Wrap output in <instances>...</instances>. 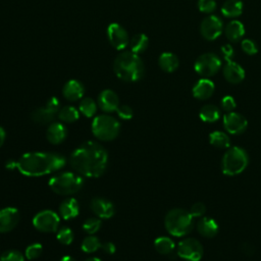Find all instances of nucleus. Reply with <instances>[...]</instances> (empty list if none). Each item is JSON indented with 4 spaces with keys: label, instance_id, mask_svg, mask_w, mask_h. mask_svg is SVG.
<instances>
[{
    "label": "nucleus",
    "instance_id": "nucleus-2",
    "mask_svg": "<svg viewBox=\"0 0 261 261\" xmlns=\"http://www.w3.org/2000/svg\"><path fill=\"white\" fill-rule=\"evenodd\" d=\"M64 156L48 152L25 153L17 160V169L25 176H42L64 167Z\"/></svg>",
    "mask_w": 261,
    "mask_h": 261
},
{
    "label": "nucleus",
    "instance_id": "nucleus-33",
    "mask_svg": "<svg viewBox=\"0 0 261 261\" xmlns=\"http://www.w3.org/2000/svg\"><path fill=\"white\" fill-rule=\"evenodd\" d=\"M79 110L82 114H84L87 117H92L97 111V104L92 98H84L79 106Z\"/></svg>",
    "mask_w": 261,
    "mask_h": 261
},
{
    "label": "nucleus",
    "instance_id": "nucleus-21",
    "mask_svg": "<svg viewBox=\"0 0 261 261\" xmlns=\"http://www.w3.org/2000/svg\"><path fill=\"white\" fill-rule=\"evenodd\" d=\"M57 113H58V110H56L46 104V106L40 107V108H37L36 110H34L31 117H32V120L36 123L47 124L54 119V117Z\"/></svg>",
    "mask_w": 261,
    "mask_h": 261
},
{
    "label": "nucleus",
    "instance_id": "nucleus-43",
    "mask_svg": "<svg viewBox=\"0 0 261 261\" xmlns=\"http://www.w3.org/2000/svg\"><path fill=\"white\" fill-rule=\"evenodd\" d=\"M221 53H222V56L224 57V59L228 62L232 59L233 55H234V51H233V48L228 45V44H225L221 47Z\"/></svg>",
    "mask_w": 261,
    "mask_h": 261
},
{
    "label": "nucleus",
    "instance_id": "nucleus-35",
    "mask_svg": "<svg viewBox=\"0 0 261 261\" xmlns=\"http://www.w3.org/2000/svg\"><path fill=\"white\" fill-rule=\"evenodd\" d=\"M100 227H101V220L96 217L88 218L83 224V229L89 234H94L100 229Z\"/></svg>",
    "mask_w": 261,
    "mask_h": 261
},
{
    "label": "nucleus",
    "instance_id": "nucleus-24",
    "mask_svg": "<svg viewBox=\"0 0 261 261\" xmlns=\"http://www.w3.org/2000/svg\"><path fill=\"white\" fill-rule=\"evenodd\" d=\"M226 38L231 42L240 41L245 35L244 24L239 20H231L227 23L224 30Z\"/></svg>",
    "mask_w": 261,
    "mask_h": 261
},
{
    "label": "nucleus",
    "instance_id": "nucleus-3",
    "mask_svg": "<svg viewBox=\"0 0 261 261\" xmlns=\"http://www.w3.org/2000/svg\"><path fill=\"white\" fill-rule=\"evenodd\" d=\"M113 70L116 76L124 82H137L143 77L145 67L138 54L124 51L115 58Z\"/></svg>",
    "mask_w": 261,
    "mask_h": 261
},
{
    "label": "nucleus",
    "instance_id": "nucleus-22",
    "mask_svg": "<svg viewBox=\"0 0 261 261\" xmlns=\"http://www.w3.org/2000/svg\"><path fill=\"white\" fill-rule=\"evenodd\" d=\"M79 212H80V205L77 201L73 198H68L63 200L59 206V214L65 220L76 217Z\"/></svg>",
    "mask_w": 261,
    "mask_h": 261
},
{
    "label": "nucleus",
    "instance_id": "nucleus-44",
    "mask_svg": "<svg viewBox=\"0 0 261 261\" xmlns=\"http://www.w3.org/2000/svg\"><path fill=\"white\" fill-rule=\"evenodd\" d=\"M102 250L106 253V254H113L115 252V246L113 243L111 242H107V243H104L102 246H101Z\"/></svg>",
    "mask_w": 261,
    "mask_h": 261
},
{
    "label": "nucleus",
    "instance_id": "nucleus-15",
    "mask_svg": "<svg viewBox=\"0 0 261 261\" xmlns=\"http://www.w3.org/2000/svg\"><path fill=\"white\" fill-rule=\"evenodd\" d=\"M91 210L96 214L99 218H110L115 213L114 205L104 198H95L90 203Z\"/></svg>",
    "mask_w": 261,
    "mask_h": 261
},
{
    "label": "nucleus",
    "instance_id": "nucleus-14",
    "mask_svg": "<svg viewBox=\"0 0 261 261\" xmlns=\"http://www.w3.org/2000/svg\"><path fill=\"white\" fill-rule=\"evenodd\" d=\"M20 214L16 208L6 207L0 209V233L12 230L19 222Z\"/></svg>",
    "mask_w": 261,
    "mask_h": 261
},
{
    "label": "nucleus",
    "instance_id": "nucleus-10",
    "mask_svg": "<svg viewBox=\"0 0 261 261\" xmlns=\"http://www.w3.org/2000/svg\"><path fill=\"white\" fill-rule=\"evenodd\" d=\"M177 255L187 261H200L204 250L202 244L196 239L188 238L180 241L176 249Z\"/></svg>",
    "mask_w": 261,
    "mask_h": 261
},
{
    "label": "nucleus",
    "instance_id": "nucleus-40",
    "mask_svg": "<svg viewBox=\"0 0 261 261\" xmlns=\"http://www.w3.org/2000/svg\"><path fill=\"white\" fill-rule=\"evenodd\" d=\"M189 212L194 218H199V217H202L205 214L206 207L202 202H197V203H194L192 205Z\"/></svg>",
    "mask_w": 261,
    "mask_h": 261
},
{
    "label": "nucleus",
    "instance_id": "nucleus-17",
    "mask_svg": "<svg viewBox=\"0 0 261 261\" xmlns=\"http://www.w3.org/2000/svg\"><path fill=\"white\" fill-rule=\"evenodd\" d=\"M223 76L230 84H239L245 79L244 68L237 62L228 61L223 67Z\"/></svg>",
    "mask_w": 261,
    "mask_h": 261
},
{
    "label": "nucleus",
    "instance_id": "nucleus-37",
    "mask_svg": "<svg viewBox=\"0 0 261 261\" xmlns=\"http://www.w3.org/2000/svg\"><path fill=\"white\" fill-rule=\"evenodd\" d=\"M0 261H24V257L17 250H7L0 256Z\"/></svg>",
    "mask_w": 261,
    "mask_h": 261
},
{
    "label": "nucleus",
    "instance_id": "nucleus-4",
    "mask_svg": "<svg viewBox=\"0 0 261 261\" xmlns=\"http://www.w3.org/2000/svg\"><path fill=\"white\" fill-rule=\"evenodd\" d=\"M164 225L171 236L184 237L194 228V217L185 209L174 208L165 215Z\"/></svg>",
    "mask_w": 261,
    "mask_h": 261
},
{
    "label": "nucleus",
    "instance_id": "nucleus-20",
    "mask_svg": "<svg viewBox=\"0 0 261 261\" xmlns=\"http://www.w3.org/2000/svg\"><path fill=\"white\" fill-rule=\"evenodd\" d=\"M67 136V129L66 127L60 123V122H53L51 123L46 132V137L47 140L53 144V145H58L62 143Z\"/></svg>",
    "mask_w": 261,
    "mask_h": 261
},
{
    "label": "nucleus",
    "instance_id": "nucleus-38",
    "mask_svg": "<svg viewBox=\"0 0 261 261\" xmlns=\"http://www.w3.org/2000/svg\"><path fill=\"white\" fill-rule=\"evenodd\" d=\"M198 8L201 12L211 13L216 9L215 0H198Z\"/></svg>",
    "mask_w": 261,
    "mask_h": 261
},
{
    "label": "nucleus",
    "instance_id": "nucleus-11",
    "mask_svg": "<svg viewBox=\"0 0 261 261\" xmlns=\"http://www.w3.org/2000/svg\"><path fill=\"white\" fill-rule=\"evenodd\" d=\"M223 30L222 20L217 15L206 16L200 25V32L204 39L208 41H213L217 39Z\"/></svg>",
    "mask_w": 261,
    "mask_h": 261
},
{
    "label": "nucleus",
    "instance_id": "nucleus-47",
    "mask_svg": "<svg viewBox=\"0 0 261 261\" xmlns=\"http://www.w3.org/2000/svg\"><path fill=\"white\" fill-rule=\"evenodd\" d=\"M60 261H75L71 256H63L61 259H60Z\"/></svg>",
    "mask_w": 261,
    "mask_h": 261
},
{
    "label": "nucleus",
    "instance_id": "nucleus-42",
    "mask_svg": "<svg viewBox=\"0 0 261 261\" xmlns=\"http://www.w3.org/2000/svg\"><path fill=\"white\" fill-rule=\"evenodd\" d=\"M117 115L121 118V119H130L133 117V109L127 106V105H121L117 108L116 110Z\"/></svg>",
    "mask_w": 261,
    "mask_h": 261
},
{
    "label": "nucleus",
    "instance_id": "nucleus-28",
    "mask_svg": "<svg viewBox=\"0 0 261 261\" xmlns=\"http://www.w3.org/2000/svg\"><path fill=\"white\" fill-rule=\"evenodd\" d=\"M154 247L159 254L169 255L175 249L173 241L168 237H159L154 242Z\"/></svg>",
    "mask_w": 261,
    "mask_h": 261
},
{
    "label": "nucleus",
    "instance_id": "nucleus-16",
    "mask_svg": "<svg viewBox=\"0 0 261 261\" xmlns=\"http://www.w3.org/2000/svg\"><path fill=\"white\" fill-rule=\"evenodd\" d=\"M98 105L105 112L116 111L119 107L118 96L112 90H104L98 97Z\"/></svg>",
    "mask_w": 261,
    "mask_h": 261
},
{
    "label": "nucleus",
    "instance_id": "nucleus-41",
    "mask_svg": "<svg viewBox=\"0 0 261 261\" xmlns=\"http://www.w3.org/2000/svg\"><path fill=\"white\" fill-rule=\"evenodd\" d=\"M220 105L225 112H231L237 107V103L231 96H224L220 101Z\"/></svg>",
    "mask_w": 261,
    "mask_h": 261
},
{
    "label": "nucleus",
    "instance_id": "nucleus-30",
    "mask_svg": "<svg viewBox=\"0 0 261 261\" xmlns=\"http://www.w3.org/2000/svg\"><path fill=\"white\" fill-rule=\"evenodd\" d=\"M209 142L212 146H214L216 148L224 149V148L229 147L230 139L225 133L215 130L209 135Z\"/></svg>",
    "mask_w": 261,
    "mask_h": 261
},
{
    "label": "nucleus",
    "instance_id": "nucleus-9",
    "mask_svg": "<svg viewBox=\"0 0 261 261\" xmlns=\"http://www.w3.org/2000/svg\"><path fill=\"white\" fill-rule=\"evenodd\" d=\"M60 218L52 210H43L37 213L33 218L34 227L42 232H55L58 230Z\"/></svg>",
    "mask_w": 261,
    "mask_h": 261
},
{
    "label": "nucleus",
    "instance_id": "nucleus-25",
    "mask_svg": "<svg viewBox=\"0 0 261 261\" xmlns=\"http://www.w3.org/2000/svg\"><path fill=\"white\" fill-rule=\"evenodd\" d=\"M158 63L162 70L166 72H172L178 67L179 61L175 54L171 52H164L159 56Z\"/></svg>",
    "mask_w": 261,
    "mask_h": 261
},
{
    "label": "nucleus",
    "instance_id": "nucleus-29",
    "mask_svg": "<svg viewBox=\"0 0 261 261\" xmlns=\"http://www.w3.org/2000/svg\"><path fill=\"white\" fill-rule=\"evenodd\" d=\"M149 45V39L145 34H138L130 40V51L140 54L143 53Z\"/></svg>",
    "mask_w": 261,
    "mask_h": 261
},
{
    "label": "nucleus",
    "instance_id": "nucleus-27",
    "mask_svg": "<svg viewBox=\"0 0 261 261\" xmlns=\"http://www.w3.org/2000/svg\"><path fill=\"white\" fill-rule=\"evenodd\" d=\"M199 116L201 120H203L204 122H215L220 117V111L217 106L207 104L200 109Z\"/></svg>",
    "mask_w": 261,
    "mask_h": 261
},
{
    "label": "nucleus",
    "instance_id": "nucleus-18",
    "mask_svg": "<svg viewBox=\"0 0 261 261\" xmlns=\"http://www.w3.org/2000/svg\"><path fill=\"white\" fill-rule=\"evenodd\" d=\"M215 90V86L213 82H211L208 79H201L199 80L195 86L193 87V96L199 100H206L209 99Z\"/></svg>",
    "mask_w": 261,
    "mask_h": 261
},
{
    "label": "nucleus",
    "instance_id": "nucleus-32",
    "mask_svg": "<svg viewBox=\"0 0 261 261\" xmlns=\"http://www.w3.org/2000/svg\"><path fill=\"white\" fill-rule=\"evenodd\" d=\"M101 246H102V244H101L100 240L97 237L91 234L84 239V241L81 245V248H82L83 252L91 254V253L96 252L99 248H101Z\"/></svg>",
    "mask_w": 261,
    "mask_h": 261
},
{
    "label": "nucleus",
    "instance_id": "nucleus-23",
    "mask_svg": "<svg viewBox=\"0 0 261 261\" xmlns=\"http://www.w3.org/2000/svg\"><path fill=\"white\" fill-rule=\"evenodd\" d=\"M197 230L205 238H213L218 232V224L213 218L202 217L197 223Z\"/></svg>",
    "mask_w": 261,
    "mask_h": 261
},
{
    "label": "nucleus",
    "instance_id": "nucleus-31",
    "mask_svg": "<svg viewBox=\"0 0 261 261\" xmlns=\"http://www.w3.org/2000/svg\"><path fill=\"white\" fill-rule=\"evenodd\" d=\"M58 118L63 122H74L79 119L80 113L79 110L73 106H64L58 111Z\"/></svg>",
    "mask_w": 261,
    "mask_h": 261
},
{
    "label": "nucleus",
    "instance_id": "nucleus-46",
    "mask_svg": "<svg viewBox=\"0 0 261 261\" xmlns=\"http://www.w3.org/2000/svg\"><path fill=\"white\" fill-rule=\"evenodd\" d=\"M5 137H6V133H5L4 128L0 126V147H1V146L3 145V143H4Z\"/></svg>",
    "mask_w": 261,
    "mask_h": 261
},
{
    "label": "nucleus",
    "instance_id": "nucleus-6",
    "mask_svg": "<svg viewBox=\"0 0 261 261\" xmlns=\"http://www.w3.org/2000/svg\"><path fill=\"white\" fill-rule=\"evenodd\" d=\"M249 163L247 152L240 147H232L228 149L221 161V169L225 175L233 176L243 172Z\"/></svg>",
    "mask_w": 261,
    "mask_h": 261
},
{
    "label": "nucleus",
    "instance_id": "nucleus-7",
    "mask_svg": "<svg viewBox=\"0 0 261 261\" xmlns=\"http://www.w3.org/2000/svg\"><path fill=\"white\" fill-rule=\"evenodd\" d=\"M119 129L120 124L118 120L107 114L96 116L92 122V133L101 141H111L115 139Z\"/></svg>",
    "mask_w": 261,
    "mask_h": 261
},
{
    "label": "nucleus",
    "instance_id": "nucleus-13",
    "mask_svg": "<svg viewBox=\"0 0 261 261\" xmlns=\"http://www.w3.org/2000/svg\"><path fill=\"white\" fill-rule=\"evenodd\" d=\"M223 126L228 134L240 135L246 130L248 121L242 114L231 111L223 116Z\"/></svg>",
    "mask_w": 261,
    "mask_h": 261
},
{
    "label": "nucleus",
    "instance_id": "nucleus-12",
    "mask_svg": "<svg viewBox=\"0 0 261 261\" xmlns=\"http://www.w3.org/2000/svg\"><path fill=\"white\" fill-rule=\"evenodd\" d=\"M107 37L110 44L117 50H123L128 44L127 33L119 23L112 22L108 25Z\"/></svg>",
    "mask_w": 261,
    "mask_h": 261
},
{
    "label": "nucleus",
    "instance_id": "nucleus-45",
    "mask_svg": "<svg viewBox=\"0 0 261 261\" xmlns=\"http://www.w3.org/2000/svg\"><path fill=\"white\" fill-rule=\"evenodd\" d=\"M5 166H6L7 169H15V168H17V161H14V160L10 159V160L6 161Z\"/></svg>",
    "mask_w": 261,
    "mask_h": 261
},
{
    "label": "nucleus",
    "instance_id": "nucleus-19",
    "mask_svg": "<svg viewBox=\"0 0 261 261\" xmlns=\"http://www.w3.org/2000/svg\"><path fill=\"white\" fill-rule=\"evenodd\" d=\"M85 88L83 84L76 80L68 81L62 90V94L65 99L69 101H76L80 100L84 96Z\"/></svg>",
    "mask_w": 261,
    "mask_h": 261
},
{
    "label": "nucleus",
    "instance_id": "nucleus-1",
    "mask_svg": "<svg viewBox=\"0 0 261 261\" xmlns=\"http://www.w3.org/2000/svg\"><path fill=\"white\" fill-rule=\"evenodd\" d=\"M69 163L81 175L99 177L107 168L108 154L102 145L89 141L82 144L71 153Z\"/></svg>",
    "mask_w": 261,
    "mask_h": 261
},
{
    "label": "nucleus",
    "instance_id": "nucleus-8",
    "mask_svg": "<svg viewBox=\"0 0 261 261\" xmlns=\"http://www.w3.org/2000/svg\"><path fill=\"white\" fill-rule=\"evenodd\" d=\"M221 66V60L215 53H204L195 61L194 68L198 74L207 79L214 75Z\"/></svg>",
    "mask_w": 261,
    "mask_h": 261
},
{
    "label": "nucleus",
    "instance_id": "nucleus-48",
    "mask_svg": "<svg viewBox=\"0 0 261 261\" xmlns=\"http://www.w3.org/2000/svg\"><path fill=\"white\" fill-rule=\"evenodd\" d=\"M85 261H102V260L99 259V258H97V257H89V258H87Z\"/></svg>",
    "mask_w": 261,
    "mask_h": 261
},
{
    "label": "nucleus",
    "instance_id": "nucleus-34",
    "mask_svg": "<svg viewBox=\"0 0 261 261\" xmlns=\"http://www.w3.org/2000/svg\"><path fill=\"white\" fill-rule=\"evenodd\" d=\"M56 238L60 244L67 246L70 245L73 241V232L69 227L63 226L57 230Z\"/></svg>",
    "mask_w": 261,
    "mask_h": 261
},
{
    "label": "nucleus",
    "instance_id": "nucleus-26",
    "mask_svg": "<svg viewBox=\"0 0 261 261\" xmlns=\"http://www.w3.org/2000/svg\"><path fill=\"white\" fill-rule=\"evenodd\" d=\"M243 12V3L241 0H226L221 7V13L225 17H238Z\"/></svg>",
    "mask_w": 261,
    "mask_h": 261
},
{
    "label": "nucleus",
    "instance_id": "nucleus-5",
    "mask_svg": "<svg viewBox=\"0 0 261 261\" xmlns=\"http://www.w3.org/2000/svg\"><path fill=\"white\" fill-rule=\"evenodd\" d=\"M48 185L55 194L68 196L79 192L84 185V180L81 175L76 173L62 172L51 177Z\"/></svg>",
    "mask_w": 261,
    "mask_h": 261
},
{
    "label": "nucleus",
    "instance_id": "nucleus-39",
    "mask_svg": "<svg viewBox=\"0 0 261 261\" xmlns=\"http://www.w3.org/2000/svg\"><path fill=\"white\" fill-rule=\"evenodd\" d=\"M241 46H242L243 51L248 55H254L258 52V47L253 40L244 39V40H242Z\"/></svg>",
    "mask_w": 261,
    "mask_h": 261
},
{
    "label": "nucleus",
    "instance_id": "nucleus-36",
    "mask_svg": "<svg viewBox=\"0 0 261 261\" xmlns=\"http://www.w3.org/2000/svg\"><path fill=\"white\" fill-rule=\"evenodd\" d=\"M43 252V247L41 244L35 243V244H31L30 246L27 247L24 255L29 260H34L37 259Z\"/></svg>",
    "mask_w": 261,
    "mask_h": 261
}]
</instances>
